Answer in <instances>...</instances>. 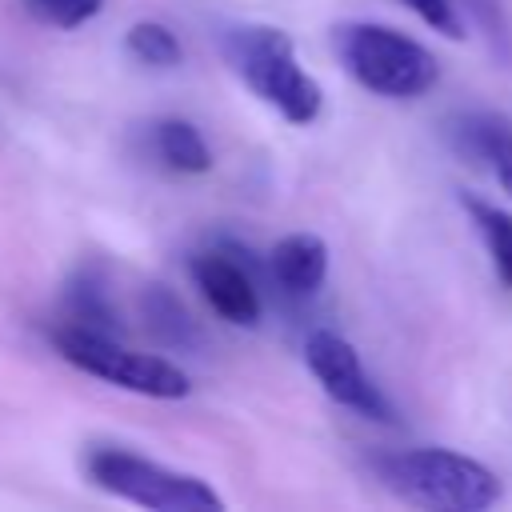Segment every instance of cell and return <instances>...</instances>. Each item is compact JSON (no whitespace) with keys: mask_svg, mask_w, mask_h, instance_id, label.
Segmentation results:
<instances>
[{"mask_svg":"<svg viewBox=\"0 0 512 512\" xmlns=\"http://www.w3.org/2000/svg\"><path fill=\"white\" fill-rule=\"evenodd\" d=\"M376 480L404 504L432 512H484L500 500V476L452 448H404L372 460Z\"/></svg>","mask_w":512,"mask_h":512,"instance_id":"obj_1","label":"cell"},{"mask_svg":"<svg viewBox=\"0 0 512 512\" xmlns=\"http://www.w3.org/2000/svg\"><path fill=\"white\" fill-rule=\"evenodd\" d=\"M84 472L108 496L140 508H156V512H220L224 508L220 492L208 480L192 472H176L128 448H92L84 456Z\"/></svg>","mask_w":512,"mask_h":512,"instance_id":"obj_5","label":"cell"},{"mask_svg":"<svg viewBox=\"0 0 512 512\" xmlns=\"http://www.w3.org/2000/svg\"><path fill=\"white\" fill-rule=\"evenodd\" d=\"M464 208H468V216H472V224H476V232L492 256L500 284L512 288V212H504L500 204H488L480 196H468Z\"/></svg>","mask_w":512,"mask_h":512,"instance_id":"obj_11","label":"cell"},{"mask_svg":"<svg viewBox=\"0 0 512 512\" xmlns=\"http://www.w3.org/2000/svg\"><path fill=\"white\" fill-rule=\"evenodd\" d=\"M24 8H28V16L32 20H40V24H48V28H80V24H88L100 8H104V0H24Z\"/></svg>","mask_w":512,"mask_h":512,"instance_id":"obj_13","label":"cell"},{"mask_svg":"<svg viewBox=\"0 0 512 512\" xmlns=\"http://www.w3.org/2000/svg\"><path fill=\"white\" fill-rule=\"evenodd\" d=\"M52 348L72 368H80V372H88V376H96V380H104L112 388L148 396V400H184L192 392L188 372H180L172 360L124 348L104 328H88V324H72L68 320V324H60L52 332Z\"/></svg>","mask_w":512,"mask_h":512,"instance_id":"obj_4","label":"cell"},{"mask_svg":"<svg viewBox=\"0 0 512 512\" xmlns=\"http://www.w3.org/2000/svg\"><path fill=\"white\" fill-rule=\"evenodd\" d=\"M448 140L452 148L472 160L476 168H484L500 192L512 196V124L496 112H464L448 120Z\"/></svg>","mask_w":512,"mask_h":512,"instance_id":"obj_8","label":"cell"},{"mask_svg":"<svg viewBox=\"0 0 512 512\" xmlns=\"http://www.w3.org/2000/svg\"><path fill=\"white\" fill-rule=\"evenodd\" d=\"M152 144H156V156L164 160V168L172 172H184V176H196V172H208L212 168V148L208 140L200 136L196 124L188 120H160L152 128Z\"/></svg>","mask_w":512,"mask_h":512,"instance_id":"obj_10","label":"cell"},{"mask_svg":"<svg viewBox=\"0 0 512 512\" xmlns=\"http://www.w3.org/2000/svg\"><path fill=\"white\" fill-rule=\"evenodd\" d=\"M224 52L236 76L244 80V88L260 96L268 108H276L288 124H312L320 116L324 92L304 72L288 32L272 24H240V28H228Z\"/></svg>","mask_w":512,"mask_h":512,"instance_id":"obj_2","label":"cell"},{"mask_svg":"<svg viewBox=\"0 0 512 512\" xmlns=\"http://www.w3.org/2000/svg\"><path fill=\"white\" fill-rule=\"evenodd\" d=\"M268 268H272V280L288 296H312V292H320V284L328 276V244L312 232H292L272 244Z\"/></svg>","mask_w":512,"mask_h":512,"instance_id":"obj_9","label":"cell"},{"mask_svg":"<svg viewBox=\"0 0 512 512\" xmlns=\"http://www.w3.org/2000/svg\"><path fill=\"white\" fill-rule=\"evenodd\" d=\"M332 48H336L344 72L360 88H368L384 100H416L440 80L436 56L420 40H412L388 24H372V20L340 24L332 32Z\"/></svg>","mask_w":512,"mask_h":512,"instance_id":"obj_3","label":"cell"},{"mask_svg":"<svg viewBox=\"0 0 512 512\" xmlns=\"http://www.w3.org/2000/svg\"><path fill=\"white\" fill-rule=\"evenodd\" d=\"M192 280L200 288V296L208 300V308L232 324V328H252L260 320V292L256 280L248 276V268L228 256V252H200L192 260Z\"/></svg>","mask_w":512,"mask_h":512,"instance_id":"obj_7","label":"cell"},{"mask_svg":"<svg viewBox=\"0 0 512 512\" xmlns=\"http://www.w3.org/2000/svg\"><path fill=\"white\" fill-rule=\"evenodd\" d=\"M124 44H128V52H132L140 64H148V68H172V64H180V56H184L176 32H172L168 24H156V20L132 24Z\"/></svg>","mask_w":512,"mask_h":512,"instance_id":"obj_12","label":"cell"},{"mask_svg":"<svg viewBox=\"0 0 512 512\" xmlns=\"http://www.w3.org/2000/svg\"><path fill=\"white\" fill-rule=\"evenodd\" d=\"M408 12H416L432 32L448 36V40H460L464 36V16H460V4L456 0H400Z\"/></svg>","mask_w":512,"mask_h":512,"instance_id":"obj_14","label":"cell"},{"mask_svg":"<svg viewBox=\"0 0 512 512\" xmlns=\"http://www.w3.org/2000/svg\"><path fill=\"white\" fill-rule=\"evenodd\" d=\"M304 364L316 376V384L344 408L368 416V420H392V404L388 396L372 384L360 352L332 328H316L304 340Z\"/></svg>","mask_w":512,"mask_h":512,"instance_id":"obj_6","label":"cell"}]
</instances>
